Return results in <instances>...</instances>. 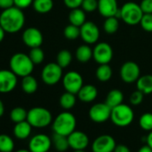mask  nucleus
<instances>
[{
    "label": "nucleus",
    "mask_w": 152,
    "mask_h": 152,
    "mask_svg": "<svg viewBox=\"0 0 152 152\" xmlns=\"http://www.w3.org/2000/svg\"><path fill=\"white\" fill-rule=\"evenodd\" d=\"M83 0H64V5L72 9H75V8H79L80 7H82Z\"/></svg>",
    "instance_id": "79ce46f5"
},
{
    "label": "nucleus",
    "mask_w": 152,
    "mask_h": 152,
    "mask_svg": "<svg viewBox=\"0 0 152 152\" xmlns=\"http://www.w3.org/2000/svg\"><path fill=\"white\" fill-rule=\"evenodd\" d=\"M59 103H60L61 107L64 108V110H70V109H72L75 106V104H76V97H75V94H72L71 92L65 91L60 97Z\"/></svg>",
    "instance_id": "c85d7f7f"
},
{
    "label": "nucleus",
    "mask_w": 152,
    "mask_h": 152,
    "mask_svg": "<svg viewBox=\"0 0 152 152\" xmlns=\"http://www.w3.org/2000/svg\"><path fill=\"white\" fill-rule=\"evenodd\" d=\"M5 113V105L3 103V101L0 99V117H1Z\"/></svg>",
    "instance_id": "09e8293b"
},
{
    "label": "nucleus",
    "mask_w": 152,
    "mask_h": 152,
    "mask_svg": "<svg viewBox=\"0 0 152 152\" xmlns=\"http://www.w3.org/2000/svg\"><path fill=\"white\" fill-rule=\"evenodd\" d=\"M140 24L145 31L152 32V14H144Z\"/></svg>",
    "instance_id": "e433bc0d"
},
{
    "label": "nucleus",
    "mask_w": 152,
    "mask_h": 152,
    "mask_svg": "<svg viewBox=\"0 0 152 152\" xmlns=\"http://www.w3.org/2000/svg\"><path fill=\"white\" fill-rule=\"evenodd\" d=\"M98 0H83L82 4V8L87 13H91L98 10Z\"/></svg>",
    "instance_id": "4c0bfd02"
},
{
    "label": "nucleus",
    "mask_w": 152,
    "mask_h": 152,
    "mask_svg": "<svg viewBox=\"0 0 152 152\" xmlns=\"http://www.w3.org/2000/svg\"><path fill=\"white\" fill-rule=\"evenodd\" d=\"M112 108L105 103H97L93 105L89 111V116L91 120L97 124H101L107 122L110 119Z\"/></svg>",
    "instance_id": "9d476101"
},
{
    "label": "nucleus",
    "mask_w": 152,
    "mask_h": 152,
    "mask_svg": "<svg viewBox=\"0 0 152 152\" xmlns=\"http://www.w3.org/2000/svg\"><path fill=\"white\" fill-rule=\"evenodd\" d=\"M114 152H131V150L126 145L119 144V145L115 146V148L114 149Z\"/></svg>",
    "instance_id": "c03bdc74"
},
{
    "label": "nucleus",
    "mask_w": 152,
    "mask_h": 152,
    "mask_svg": "<svg viewBox=\"0 0 152 152\" xmlns=\"http://www.w3.org/2000/svg\"><path fill=\"white\" fill-rule=\"evenodd\" d=\"M81 38L86 44H94L99 39V27L91 21H86L81 27Z\"/></svg>",
    "instance_id": "4468645a"
},
{
    "label": "nucleus",
    "mask_w": 152,
    "mask_h": 152,
    "mask_svg": "<svg viewBox=\"0 0 152 152\" xmlns=\"http://www.w3.org/2000/svg\"><path fill=\"white\" fill-rule=\"evenodd\" d=\"M103 28H104L105 32H107V34L115 33L118 31V28H119L118 18H116L115 16H111V17L106 18Z\"/></svg>",
    "instance_id": "2f4dec72"
},
{
    "label": "nucleus",
    "mask_w": 152,
    "mask_h": 152,
    "mask_svg": "<svg viewBox=\"0 0 152 152\" xmlns=\"http://www.w3.org/2000/svg\"><path fill=\"white\" fill-rule=\"evenodd\" d=\"M10 70L19 77H25L31 74L34 69V64L29 55L24 53H16L13 55L9 61Z\"/></svg>",
    "instance_id": "f03ea898"
},
{
    "label": "nucleus",
    "mask_w": 152,
    "mask_h": 152,
    "mask_svg": "<svg viewBox=\"0 0 152 152\" xmlns=\"http://www.w3.org/2000/svg\"><path fill=\"white\" fill-rule=\"evenodd\" d=\"M16 152H31L30 149H19Z\"/></svg>",
    "instance_id": "8fccbe9b"
},
{
    "label": "nucleus",
    "mask_w": 152,
    "mask_h": 152,
    "mask_svg": "<svg viewBox=\"0 0 152 152\" xmlns=\"http://www.w3.org/2000/svg\"><path fill=\"white\" fill-rule=\"evenodd\" d=\"M52 120L51 112L45 107H36L28 111L27 121L34 128H45L52 123Z\"/></svg>",
    "instance_id": "39448f33"
},
{
    "label": "nucleus",
    "mask_w": 152,
    "mask_h": 152,
    "mask_svg": "<svg viewBox=\"0 0 152 152\" xmlns=\"http://www.w3.org/2000/svg\"><path fill=\"white\" fill-rule=\"evenodd\" d=\"M52 142H53L56 149L59 152H64V151L67 150L68 148H70L67 136H64V135H61V134L54 132V135L52 138Z\"/></svg>",
    "instance_id": "cd10ccee"
},
{
    "label": "nucleus",
    "mask_w": 152,
    "mask_h": 152,
    "mask_svg": "<svg viewBox=\"0 0 152 152\" xmlns=\"http://www.w3.org/2000/svg\"><path fill=\"white\" fill-rule=\"evenodd\" d=\"M72 60V53L67 50V49H63L61 50L57 56H56V63L64 69L66 68L70 65Z\"/></svg>",
    "instance_id": "c756f323"
},
{
    "label": "nucleus",
    "mask_w": 152,
    "mask_h": 152,
    "mask_svg": "<svg viewBox=\"0 0 152 152\" xmlns=\"http://www.w3.org/2000/svg\"><path fill=\"white\" fill-rule=\"evenodd\" d=\"M64 35L67 39L74 40L76 39H78L79 37H81V29L78 26L70 23L64 28Z\"/></svg>",
    "instance_id": "72a5a7b5"
},
{
    "label": "nucleus",
    "mask_w": 152,
    "mask_h": 152,
    "mask_svg": "<svg viewBox=\"0 0 152 152\" xmlns=\"http://www.w3.org/2000/svg\"><path fill=\"white\" fill-rule=\"evenodd\" d=\"M121 79L126 83H136L140 76V69L138 64L132 61L125 62L120 69Z\"/></svg>",
    "instance_id": "1a4fd4ad"
},
{
    "label": "nucleus",
    "mask_w": 152,
    "mask_h": 152,
    "mask_svg": "<svg viewBox=\"0 0 152 152\" xmlns=\"http://www.w3.org/2000/svg\"><path fill=\"white\" fill-rule=\"evenodd\" d=\"M121 19L128 25L134 26L140 23L143 12L140 5L134 2H127L121 8Z\"/></svg>",
    "instance_id": "423d86ee"
},
{
    "label": "nucleus",
    "mask_w": 152,
    "mask_h": 152,
    "mask_svg": "<svg viewBox=\"0 0 152 152\" xmlns=\"http://www.w3.org/2000/svg\"><path fill=\"white\" fill-rule=\"evenodd\" d=\"M22 89L27 94H33L38 90V82L31 74L23 77Z\"/></svg>",
    "instance_id": "a878e982"
},
{
    "label": "nucleus",
    "mask_w": 152,
    "mask_h": 152,
    "mask_svg": "<svg viewBox=\"0 0 152 152\" xmlns=\"http://www.w3.org/2000/svg\"><path fill=\"white\" fill-rule=\"evenodd\" d=\"M76 128L75 116L67 111L60 113L52 123V129L55 133L68 136Z\"/></svg>",
    "instance_id": "7ed1b4c3"
},
{
    "label": "nucleus",
    "mask_w": 152,
    "mask_h": 152,
    "mask_svg": "<svg viewBox=\"0 0 152 152\" xmlns=\"http://www.w3.org/2000/svg\"><path fill=\"white\" fill-rule=\"evenodd\" d=\"M110 119L116 126L126 127L132 123L134 119V113L130 106L122 103L112 108Z\"/></svg>",
    "instance_id": "20e7f679"
},
{
    "label": "nucleus",
    "mask_w": 152,
    "mask_h": 152,
    "mask_svg": "<svg viewBox=\"0 0 152 152\" xmlns=\"http://www.w3.org/2000/svg\"><path fill=\"white\" fill-rule=\"evenodd\" d=\"M69 23L71 24L76 25L78 27H81L85 22H86V15L85 11L82 8H75L72 9L69 14Z\"/></svg>",
    "instance_id": "4be33fe9"
},
{
    "label": "nucleus",
    "mask_w": 152,
    "mask_h": 152,
    "mask_svg": "<svg viewBox=\"0 0 152 152\" xmlns=\"http://www.w3.org/2000/svg\"><path fill=\"white\" fill-rule=\"evenodd\" d=\"M115 146V140L111 135L103 134L94 140L91 149L92 152H114Z\"/></svg>",
    "instance_id": "ddd939ff"
},
{
    "label": "nucleus",
    "mask_w": 152,
    "mask_h": 152,
    "mask_svg": "<svg viewBox=\"0 0 152 152\" xmlns=\"http://www.w3.org/2000/svg\"><path fill=\"white\" fill-rule=\"evenodd\" d=\"M147 144L152 148V131H150L147 136Z\"/></svg>",
    "instance_id": "49530a36"
},
{
    "label": "nucleus",
    "mask_w": 152,
    "mask_h": 152,
    "mask_svg": "<svg viewBox=\"0 0 152 152\" xmlns=\"http://www.w3.org/2000/svg\"><path fill=\"white\" fill-rule=\"evenodd\" d=\"M143 98H144V94L140 91L136 90L135 91L132 93L130 97V103L133 106H138L142 102Z\"/></svg>",
    "instance_id": "58836bf2"
},
{
    "label": "nucleus",
    "mask_w": 152,
    "mask_h": 152,
    "mask_svg": "<svg viewBox=\"0 0 152 152\" xmlns=\"http://www.w3.org/2000/svg\"><path fill=\"white\" fill-rule=\"evenodd\" d=\"M22 39L23 43L31 48L40 47L43 43V35L41 31L35 27H29L24 30Z\"/></svg>",
    "instance_id": "dca6fc26"
},
{
    "label": "nucleus",
    "mask_w": 152,
    "mask_h": 152,
    "mask_svg": "<svg viewBox=\"0 0 152 152\" xmlns=\"http://www.w3.org/2000/svg\"><path fill=\"white\" fill-rule=\"evenodd\" d=\"M74 152H85L84 150H74Z\"/></svg>",
    "instance_id": "3c124183"
},
{
    "label": "nucleus",
    "mask_w": 152,
    "mask_h": 152,
    "mask_svg": "<svg viewBox=\"0 0 152 152\" xmlns=\"http://www.w3.org/2000/svg\"><path fill=\"white\" fill-rule=\"evenodd\" d=\"M138 152H152V148L147 144V145H144V146L140 147Z\"/></svg>",
    "instance_id": "a18cd8bd"
},
{
    "label": "nucleus",
    "mask_w": 152,
    "mask_h": 152,
    "mask_svg": "<svg viewBox=\"0 0 152 152\" xmlns=\"http://www.w3.org/2000/svg\"><path fill=\"white\" fill-rule=\"evenodd\" d=\"M98 10L99 14L106 18L115 16L116 13L119 11L116 0H98Z\"/></svg>",
    "instance_id": "a211bd4d"
},
{
    "label": "nucleus",
    "mask_w": 152,
    "mask_h": 152,
    "mask_svg": "<svg viewBox=\"0 0 152 152\" xmlns=\"http://www.w3.org/2000/svg\"><path fill=\"white\" fill-rule=\"evenodd\" d=\"M14 148L13 139L7 134H0V152H12Z\"/></svg>",
    "instance_id": "7c9ffc66"
},
{
    "label": "nucleus",
    "mask_w": 152,
    "mask_h": 152,
    "mask_svg": "<svg viewBox=\"0 0 152 152\" xmlns=\"http://www.w3.org/2000/svg\"><path fill=\"white\" fill-rule=\"evenodd\" d=\"M25 23V16L22 9L12 7L5 9L0 15V24L7 33L20 31Z\"/></svg>",
    "instance_id": "f257e3e1"
},
{
    "label": "nucleus",
    "mask_w": 152,
    "mask_h": 152,
    "mask_svg": "<svg viewBox=\"0 0 152 152\" xmlns=\"http://www.w3.org/2000/svg\"><path fill=\"white\" fill-rule=\"evenodd\" d=\"M123 100H124V93L120 90L114 89L107 93L105 102L111 108H113V107L122 104Z\"/></svg>",
    "instance_id": "b1692460"
},
{
    "label": "nucleus",
    "mask_w": 152,
    "mask_h": 152,
    "mask_svg": "<svg viewBox=\"0 0 152 152\" xmlns=\"http://www.w3.org/2000/svg\"><path fill=\"white\" fill-rule=\"evenodd\" d=\"M5 35H6V31H5V30L3 29V27L1 26V24H0V43H1V42L4 40Z\"/></svg>",
    "instance_id": "de8ad7c7"
},
{
    "label": "nucleus",
    "mask_w": 152,
    "mask_h": 152,
    "mask_svg": "<svg viewBox=\"0 0 152 152\" xmlns=\"http://www.w3.org/2000/svg\"><path fill=\"white\" fill-rule=\"evenodd\" d=\"M75 57L81 63H87L93 57V49L89 45H82L76 49Z\"/></svg>",
    "instance_id": "5701e85b"
},
{
    "label": "nucleus",
    "mask_w": 152,
    "mask_h": 152,
    "mask_svg": "<svg viewBox=\"0 0 152 152\" xmlns=\"http://www.w3.org/2000/svg\"><path fill=\"white\" fill-rule=\"evenodd\" d=\"M18 76L11 70H0V93H9L17 85Z\"/></svg>",
    "instance_id": "f8f14e48"
},
{
    "label": "nucleus",
    "mask_w": 152,
    "mask_h": 152,
    "mask_svg": "<svg viewBox=\"0 0 152 152\" xmlns=\"http://www.w3.org/2000/svg\"><path fill=\"white\" fill-rule=\"evenodd\" d=\"M139 124L144 131H152V113H144L139 119Z\"/></svg>",
    "instance_id": "c9c22d12"
},
{
    "label": "nucleus",
    "mask_w": 152,
    "mask_h": 152,
    "mask_svg": "<svg viewBox=\"0 0 152 152\" xmlns=\"http://www.w3.org/2000/svg\"><path fill=\"white\" fill-rule=\"evenodd\" d=\"M63 78V68L57 63H48L41 72V79L47 85H55Z\"/></svg>",
    "instance_id": "0eeeda50"
},
{
    "label": "nucleus",
    "mask_w": 152,
    "mask_h": 152,
    "mask_svg": "<svg viewBox=\"0 0 152 152\" xmlns=\"http://www.w3.org/2000/svg\"><path fill=\"white\" fill-rule=\"evenodd\" d=\"M48 152H49V151H48Z\"/></svg>",
    "instance_id": "603ef678"
},
{
    "label": "nucleus",
    "mask_w": 152,
    "mask_h": 152,
    "mask_svg": "<svg viewBox=\"0 0 152 152\" xmlns=\"http://www.w3.org/2000/svg\"><path fill=\"white\" fill-rule=\"evenodd\" d=\"M112 74L113 71L108 64H99V66L96 70V77L101 83L108 82L112 77Z\"/></svg>",
    "instance_id": "393cba45"
},
{
    "label": "nucleus",
    "mask_w": 152,
    "mask_h": 152,
    "mask_svg": "<svg viewBox=\"0 0 152 152\" xmlns=\"http://www.w3.org/2000/svg\"><path fill=\"white\" fill-rule=\"evenodd\" d=\"M93 58L99 64H109L113 58V48L107 42L98 43L93 49Z\"/></svg>",
    "instance_id": "9b49d317"
},
{
    "label": "nucleus",
    "mask_w": 152,
    "mask_h": 152,
    "mask_svg": "<svg viewBox=\"0 0 152 152\" xmlns=\"http://www.w3.org/2000/svg\"><path fill=\"white\" fill-rule=\"evenodd\" d=\"M15 7L14 0H0V8L2 10Z\"/></svg>",
    "instance_id": "37998d69"
},
{
    "label": "nucleus",
    "mask_w": 152,
    "mask_h": 152,
    "mask_svg": "<svg viewBox=\"0 0 152 152\" xmlns=\"http://www.w3.org/2000/svg\"><path fill=\"white\" fill-rule=\"evenodd\" d=\"M63 86L65 91L72 94H77L83 86V76L75 71H70L66 72L62 78Z\"/></svg>",
    "instance_id": "6e6552de"
},
{
    "label": "nucleus",
    "mask_w": 152,
    "mask_h": 152,
    "mask_svg": "<svg viewBox=\"0 0 152 152\" xmlns=\"http://www.w3.org/2000/svg\"><path fill=\"white\" fill-rule=\"evenodd\" d=\"M52 144V140L46 134L39 133L34 135L29 141V149L31 152H48Z\"/></svg>",
    "instance_id": "2eb2a0df"
},
{
    "label": "nucleus",
    "mask_w": 152,
    "mask_h": 152,
    "mask_svg": "<svg viewBox=\"0 0 152 152\" xmlns=\"http://www.w3.org/2000/svg\"><path fill=\"white\" fill-rule=\"evenodd\" d=\"M140 7L143 14H152V0H141Z\"/></svg>",
    "instance_id": "ea45409f"
},
{
    "label": "nucleus",
    "mask_w": 152,
    "mask_h": 152,
    "mask_svg": "<svg viewBox=\"0 0 152 152\" xmlns=\"http://www.w3.org/2000/svg\"><path fill=\"white\" fill-rule=\"evenodd\" d=\"M29 56L34 64H39L44 61L45 54H44L43 50L41 49V48L38 47V48H31V51L29 53Z\"/></svg>",
    "instance_id": "f704fd0d"
},
{
    "label": "nucleus",
    "mask_w": 152,
    "mask_h": 152,
    "mask_svg": "<svg viewBox=\"0 0 152 152\" xmlns=\"http://www.w3.org/2000/svg\"><path fill=\"white\" fill-rule=\"evenodd\" d=\"M32 7L37 13L47 14L53 9L54 2L53 0H34Z\"/></svg>",
    "instance_id": "bb28decb"
},
{
    "label": "nucleus",
    "mask_w": 152,
    "mask_h": 152,
    "mask_svg": "<svg viewBox=\"0 0 152 152\" xmlns=\"http://www.w3.org/2000/svg\"><path fill=\"white\" fill-rule=\"evenodd\" d=\"M34 0H14L15 2V7L23 10L28 8L30 6L32 5Z\"/></svg>",
    "instance_id": "a19ab883"
},
{
    "label": "nucleus",
    "mask_w": 152,
    "mask_h": 152,
    "mask_svg": "<svg viewBox=\"0 0 152 152\" xmlns=\"http://www.w3.org/2000/svg\"><path fill=\"white\" fill-rule=\"evenodd\" d=\"M67 139L70 148L73 150H85L90 142L88 135L81 131H73Z\"/></svg>",
    "instance_id": "f3484780"
},
{
    "label": "nucleus",
    "mask_w": 152,
    "mask_h": 152,
    "mask_svg": "<svg viewBox=\"0 0 152 152\" xmlns=\"http://www.w3.org/2000/svg\"><path fill=\"white\" fill-rule=\"evenodd\" d=\"M31 129H32V126L31 125V124L27 120H25V121L15 124L14 127V134L17 139L25 140L31 135Z\"/></svg>",
    "instance_id": "aec40b11"
},
{
    "label": "nucleus",
    "mask_w": 152,
    "mask_h": 152,
    "mask_svg": "<svg viewBox=\"0 0 152 152\" xmlns=\"http://www.w3.org/2000/svg\"><path fill=\"white\" fill-rule=\"evenodd\" d=\"M27 115H28V111H26L23 107H15L10 112V119L15 124L27 120Z\"/></svg>",
    "instance_id": "473e14b6"
},
{
    "label": "nucleus",
    "mask_w": 152,
    "mask_h": 152,
    "mask_svg": "<svg viewBox=\"0 0 152 152\" xmlns=\"http://www.w3.org/2000/svg\"><path fill=\"white\" fill-rule=\"evenodd\" d=\"M79 99L84 103H90L94 101L98 97V90L92 84H86L77 93Z\"/></svg>",
    "instance_id": "6ab92c4d"
},
{
    "label": "nucleus",
    "mask_w": 152,
    "mask_h": 152,
    "mask_svg": "<svg viewBox=\"0 0 152 152\" xmlns=\"http://www.w3.org/2000/svg\"><path fill=\"white\" fill-rule=\"evenodd\" d=\"M137 90L140 91L144 95H148L152 93V75L145 74L140 76V78L136 82Z\"/></svg>",
    "instance_id": "412c9836"
}]
</instances>
